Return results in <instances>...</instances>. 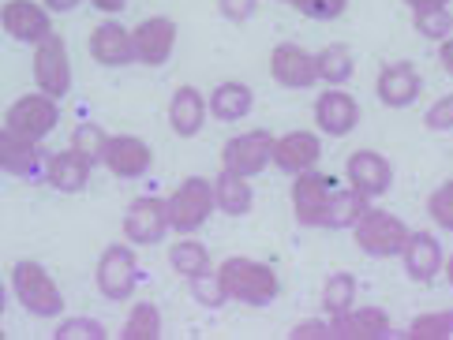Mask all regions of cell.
<instances>
[{
  "instance_id": "484cf974",
  "label": "cell",
  "mask_w": 453,
  "mask_h": 340,
  "mask_svg": "<svg viewBox=\"0 0 453 340\" xmlns=\"http://www.w3.org/2000/svg\"><path fill=\"white\" fill-rule=\"evenodd\" d=\"M214 199H218L221 214L244 217V214H251V206H255V191L248 184V176H236L229 169H221V176L214 180Z\"/></svg>"
},
{
  "instance_id": "d6986e66",
  "label": "cell",
  "mask_w": 453,
  "mask_h": 340,
  "mask_svg": "<svg viewBox=\"0 0 453 340\" xmlns=\"http://www.w3.org/2000/svg\"><path fill=\"white\" fill-rule=\"evenodd\" d=\"M401 262H404V273H409L416 284H431L446 266L442 243L431 232H412L409 243H404V251H401Z\"/></svg>"
},
{
  "instance_id": "cb8c5ba5",
  "label": "cell",
  "mask_w": 453,
  "mask_h": 340,
  "mask_svg": "<svg viewBox=\"0 0 453 340\" xmlns=\"http://www.w3.org/2000/svg\"><path fill=\"white\" fill-rule=\"evenodd\" d=\"M90 161L79 154V150H60L50 157V165H45V180H50L57 191L64 194H75L90 184Z\"/></svg>"
},
{
  "instance_id": "e0dca14e",
  "label": "cell",
  "mask_w": 453,
  "mask_h": 340,
  "mask_svg": "<svg viewBox=\"0 0 453 340\" xmlns=\"http://www.w3.org/2000/svg\"><path fill=\"white\" fill-rule=\"evenodd\" d=\"M419 90H424V79L412 68L409 60H397V64H386L379 72V83H375V94L386 109H409Z\"/></svg>"
},
{
  "instance_id": "ba28073f",
  "label": "cell",
  "mask_w": 453,
  "mask_h": 340,
  "mask_svg": "<svg viewBox=\"0 0 453 340\" xmlns=\"http://www.w3.org/2000/svg\"><path fill=\"white\" fill-rule=\"evenodd\" d=\"M35 83L50 97H64L72 90V57L60 34L35 45Z\"/></svg>"
},
{
  "instance_id": "f35d334b",
  "label": "cell",
  "mask_w": 453,
  "mask_h": 340,
  "mask_svg": "<svg viewBox=\"0 0 453 340\" xmlns=\"http://www.w3.org/2000/svg\"><path fill=\"white\" fill-rule=\"evenodd\" d=\"M424 124H427V132H453V94L439 97V102L427 109Z\"/></svg>"
},
{
  "instance_id": "b9f144b4",
  "label": "cell",
  "mask_w": 453,
  "mask_h": 340,
  "mask_svg": "<svg viewBox=\"0 0 453 340\" xmlns=\"http://www.w3.org/2000/svg\"><path fill=\"white\" fill-rule=\"evenodd\" d=\"M439 60H442V72L453 79V34L446 42H439Z\"/></svg>"
},
{
  "instance_id": "603a6c76",
  "label": "cell",
  "mask_w": 453,
  "mask_h": 340,
  "mask_svg": "<svg viewBox=\"0 0 453 340\" xmlns=\"http://www.w3.org/2000/svg\"><path fill=\"white\" fill-rule=\"evenodd\" d=\"M0 169L8 176H35L42 169V150L35 139L15 135V132H0Z\"/></svg>"
},
{
  "instance_id": "ffe728a7",
  "label": "cell",
  "mask_w": 453,
  "mask_h": 340,
  "mask_svg": "<svg viewBox=\"0 0 453 340\" xmlns=\"http://www.w3.org/2000/svg\"><path fill=\"white\" fill-rule=\"evenodd\" d=\"M322 157V142L315 132H288L273 142V165L288 176H300V172H311Z\"/></svg>"
},
{
  "instance_id": "83f0119b",
  "label": "cell",
  "mask_w": 453,
  "mask_h": 340,
  "mask_svg": "<svg viewBox=\"0 0 453 340\" xmlns=\"http://www.w3.org/2000/svg\"><path fill=\"white\" fill-rule=\"evenodd\" d=\"M367 194H360L356 187H345L330 194V209H326V229H352L356 221H360L367 214Z\"/></svg>"
},
{
  "instance_id": "8fae6325",
  "label": "cell",
  "mask_w": 453,
  "mask_h": 340,
  "mask_svg": "<svg viewBox=\"0 0 453 340\" xmlns=\"http://www.w3.org/2000/svg\"><path fill=\"white\" fill-rule=\"evenodd\" d=\"M0 23H4V34L23 45H42L45 38H53L50 8L35 4V0H8L4 11H0Z\"/></svg>"
},
{
  "instance_id": "8d00e7d4",
  "label": "cell",
  "mask_w": 453,
  "mask_h": 340,
  "mask_svg": "<svg viewBox=\"0 0 453 340\" xmlns=\"http://www.w3.org/2000/svg\"><path fill=\"white\" fill-rule=\"evenodd\" d=\"M53 336L57 340H105L109 333L102 321H94V318H64Z\"/></svg>"
},
{
  "instance_id": "44dd1931",
  "label": "cell",
  "mask_w": 453,
  "mask_h": 340,
  "mask_svg": "<svg viewBox=\"0 0 453 340\" xmlns=\"http://www.w3.org/2000/svg\"><path fill=\"white\" fill-rule=\"evenodd\" d=\"M334 340H379L390 333V314L382 306H349L345 314L330 318Z\"/></svg>"
},
{
  "instance_id": "836d02e7",
  "label": "cell",
  "mask_w": 453,
  "mask_h": 340,
  "mask_svg": "<svg viewBox=\"0 0 453 340\" xmlns=\"http://www.w3.org/2000/svg\"><path fill=\"white\" fill-rule=\"evenodd\" d=\"M105 146H109V135L102 132L98 124H79L75 135H72V150L83 154L90 165H102L105 161Z\"/></svg>"
},
{
  "instance_id": "4fadbf2b",
  "label": "cell",
  "mask_w": 453,
  "mask_h": 340,
  "mask_svg": "<svg viewBox=\"0 0 453 340\" xmlns=\"http://www.w3.org/2000/svg\"><path fill=\"white\" fill-rule=\"evenodd\" d=\"M102 165L117 176V180H139L154 165V150L139 135H109L105 161Z\"/></svg>"
},
{
  "instance_id": "9a60e30c",
  "label": "cell",
  "mask_w": 453,
  "mask_h": 340,
  "mask_svg": "<svg viewBox=\"0 0 453 340\" xmlns=\"http://www.w3.org/2000/svg\"><path fill=\"white\" fill-rule=\"evenodd\" d=\"M132 38H135V60L147 64V68H161L176 49V23L169 15H150V19H142L132 30Z\"/></svg>"
},
{
  "instance_id": "7402d4cb",
  "label": "cell",
  "mask_w": 453,
  "mask_h": 340,
  "mask_svg": "<svg viewBox=\"0 0 453 340\" xmlns=\"http://www.w3.org/2000/svg\"><path fill=\"white\" fill-rule=\"evenodd\" d=\"M206 112H210V102L196 90V87H176L173 102H169V124L173 132L180 139H196L206 124Z\"/></svg>"
},
{
  "instance_id": "7a4b0ae2",
  "label": "cell",
  "mask_w": 453,
  "mask_h": 340,
  "mask_svg": "<svg viewBox=\"0 0 453 340\" xmlns=\"http://www.w3.org/2000/svg\"><path fill=\"white\" fill-rule=\"evenodd\" d=\"M12 291L27 306V314L35 318H57L64 311V296L53 281V273L42 262H35V258H19L12 266Z\"/></svg>"
},
{
  "instance_id": "f546056e",
  "label": "cell",
  "mask_w": 453,
  "mask_h": 340,
  "mask_svg": "<svg viewBox=\"0 0 453 340\" xmlns=\"http://www.w3.org/2000/svg\"><path fill=\"white\" fill-rule=\"evenodd\" d=\"M352 303H356V277L352 273H330V281L322 284V311L334 318L345 314Z\"/></svg>"
},
{
  "instance_id": "74e56055",
  "label": "cell",
  "mask_w": 453,
  "mask_h": 340,
  "mask_svg": "<svg viewBox=\"0 0 453 340\" xmlns=\"http://www.w3.org/2000/svg\"><path fill=\"white\" fill-rule=\"evenodd\" d=\"M300 15H307V19H319V23H326V19H337L345 8H349V0H288Z\"/></svg>"
},
{
  "instance_id": "52a82bcc",
  "label": "cell",
  "mask_w": 453,
  "mask_h": 340,
  "mask_svg": "<svg viewBox=\"0 0 453 340\" xmlns=\"http://www.w3.org/2000/svg\"><path fill=\"white\" fill-rule=\"evenodd\" d=\"M273 139L270 132H263V127H255V132H244V135H236L225 142V150H221V165L236 172V176H258L270 161H273Z\"/></svg>"
},
{
  "instance_id": "e575fe53",
  "label": "cell",
  "mask_w": 453,
  "mask_h": 340,
  "mask_svg": "<svg viewBox=\"0 0 453 340\" xmlns=\"http://www.w3.org/2000/svg\"><path fill=\"white\" fill-rule=\"evenodd\" d=\"M191 284V296H196V303H203V306H225V299H229V291H225V284H221V277L218 273H199V277H191L188 281Z\"/></svg>"
},
{
  "instance_id": "d6a6232c",
  "label": "cell",
  "mask_w": 453,
  "mask_h": 340,
  "mask_svg": "<svg viewBox=\"0 0 453 340\" xmlns=\"http://www.w3.org/2000/svg\"><path fill=\"white\" fill-rule=\"evenodd\" d=\"M409 340H453V311H431L412 318Z\"/></svg>"
},
{
  "instance_id": "7bdbcfd3",
  "label": "cell",
  "mask_w": 453,
  "mask_h": 340,
  "mask_svg": "<svg viewBox=\"0 0 453 340\" xmlns=\"http://www.w3.org/2000/svg\"><path fill=\"white\" fill-rule=\"evenodd\" d=\"M42 4L50 8V11H75L83 0H42Z\"/></svg>"
},
{
  "instance_id": "f1b7e54d",
  "label": "cell",
  "mask_w": 453,
  "mask_h": 340,
  "mask_svg": "<svg viewBox=\"0 0 453 340\" xmlns=\"http://www.w3.org/2000/svg\"><path fill=\"white\" fill-rule=\"evenodd\" d=\"M169 266L180 273V277H199V273H206L210 269V251L203 247L199 239H180V243H173L169 247Z\"/></svg>"
},
{
  "instance_id": "3957f363",
  "label": "cell",
  "mask_w": 453,
  "mask_h": 340,
  "mask_svg": "<svg viewBox=\"0 0 453 340\" xmlns=\"http://www.w3.org/2000/svg\"><path fill=\"white\" fill-rule=\"evenodd\" d=\"M352 236H356V247L371 258H397L412 232L397 214H390V209L367 206V214L352 224Z\"/></svg>"
},
{
  "instance_id": "4316f807",
  "label": "cell",
  "mask_w": 453,
  "mask_h": 340,
  "mask_svg": "<svg viewBox=\"0 0 453 340\" xmlns=\"http://www.w3.org/2000/svg\"><path fill=\"white\" fill-rule=\"evenodd\" d=\"M315 64H319V83L326 87H345L352 72H356V60H352V49L349 45H326L315 53Z\"/></svg>"
},
{
  "instance_id": "d4e9b609",
  "label": "cell",
  "mask_w": 453,
  "mask_h": 340,
  "mask_svg": "<svg viewBox=\"0 0 453 340\" xmlns=\"http://www.w3.org/2000/svg\"><path fill=\"white\" fill-rule=\"evenodd\" d=\"M251 105H255V94L244 83H218L210 90V117L221 120V124L244 120L251 112Z\"/></svg>"
},
{
  "instance_id": "ee69618b",
  "label": "cell",
  "mask_w": 453,
  "mask_h": 340,
  "mask_svg": "<svg viewBox=\"0 0 453 340\" xmlns=\"http://www.w3.org/2000/svg\"><path fill=\"white\" fill-rule=\"evenodd\" d=\"M90 4L98 8V11H109V15H112V11H120V8L127 4V0H90Z\"/></svg>"
},
{
  "instance_id": "9c48e42d",
  "label": "cell",
  "mask_w": 453,
  "mask_h": 340,
  "mask_svg": "<svg viewBox=\"0 0 453 340\" xmlns=\"http://www.w3.org/2000/svg\"><path fill=\"white\" fill-rule=\"evenodd\" d=\"M334 180L322 172H300L293 184V214L303 229H326V209H330Z\"/></svg>"
},
{
  "instance_id": "60d3db41",
  "label": "cell",
  "mask_w": 453,
  "mask_h": 340,
  "mask_svg": "<svg viewBox=\"0 0 453 340\" xmlns=\"http://www.w3.org/2000/svg\"><path fill=\"white\" fill-rule=\"evenodd\" d=\"M218 8L229 23H248L255 15V8H258V0H218Z\"/></svg>"
},
{
  "instance_id": "ac0fdd59",
  "label": "cell",
  "mask_w": 453,
  "mask_h": 340,
  "mask_svg": "<svg viewBox=\"0 0 453 340\" xmlns=\"http://www.w3.org/2000/svg\"><path fill=\"white\" fill-rule=\"evenodd\" d=\"M90 57L102 64V68H124V64L135 60V38L132 30L120 26L117 19L98 23L90 30Z\"/></svg>"
},
{
  "instance_id": "f6af8a7d",
  "label": "cell",
  "mask_w": 453,
  "mask_h": 340,
  "mask_svg": "<svg viewBox=\"0 0 453 340\" xmlns=\"http://www.w3.org/2000/svg\"><path fill=\"white\" fill-rule=\"evenodd\" d=\"M404 4H409L412 11H419V8H446L449 0H404Z\"/></svg>"
},
{
  "instance_id": "1f68e13d",
  "label": "cell",
  "mask_w": 453,
  "mask_h": 340,
  "mask_svg": "<svg viewBox=\"0 0 453 340\" xmlns=\"http://www.w3.org/2000/svg\"><path fill=\"white\" fill-rule=\"evenodd\" d=\"M412 26L419 38L446 42L453 34V15H449V8H419V11H412Z\"/></svg>"
},
{
  "instance_id": "4dcf8cb0",
  "label": "cell",
  "mask_w": 453,
  "mask_h": 340,
  "mask_svg": "<svg viewBox=\"0 0 453 340\" xmlns=\"http://www.w3.org/2000/svg\"><path fill=\"white\" fill-rule=\"evenodd\" d=\"M124 340H157L161 336V311L154 303H135L124 321Z\"/></svg>"
},
{
  "instance_id": "30bf717a",
  "label": "cell",
  "mask_w": 453,
  "mask_h": 340,
  "mask_svg": "<svg viewBox=\"0 0 453 340\" xmlns=\"http://www.w3.org/2000/svg\"><path fill=\"white\" fill-rule=\"evenodd\" d=\"M173 229L169 221V202L165 199H135L124 214V236L127 243H139V247H150V243H161L165 232Z\"/></svg>"
},
{
  "instance_id": "8992f818",
  "label": "cell",
  "mask_w": 453,
  "mask_h": 340,
  "mask_svg": "<svg viewBox=\"0 0 453 340\" xmlns=\"http://www.w3.org/2000/svg\"><path fill=\"white\" fill-rule=\"evenodd\" d=\"M57 124H60V109H57V97H50V94H23L19 102H12L8 112H4L8 132L27 135L35 142L53 135Z\"/></svg>"
},
{
  "instance_id": "277c9868",
  "label": "cell",
  "mask_w": 453,
  "mask_h": 340,
  "mask_svg": "<svg viewBox=\"0 0 453 340\" xmlns=\"http://www.w3.org/2000/svg\"><path fill=\"white\" fill-rule=\"evenodd\" d=\"M169 221H173V232L180 236H191L199 232L203 224L210 221V214L218 209V199H214V180L206 176H188V180L169 194Z\"/></svg>"
},
{
  "instance_id": "5bb4252c",
  "label": "cell",
  "mask_w": 453,
  "mask_h": 340,
  "mask_svg": "<svg viewBox=\"0 0 453 340\" xmlns=\"http://www.w3.org/2000/svg\"><path fill=\"white\" fill-rule=\"evenodd\" d=\"M345 176H349V187L367 194V199H382L394 184V165L379 150H356L345 161Z\"/></svg>"
},
{
  "instance_id": "ab89813d",
  "label": "cell",
  "mask_w": 453,
  "mask_h": 340,
  "mask_svg": "<svg viewBox=\"0 0 453 340\" xmlns=\"http://www.w3.org/2000/svg\"><path fill=\"white\" fill-rule=\"evenodd\" d=\"M293 340H334V329L330 321H319V318H307L300 321V326H293V333H288Z\"/></svg>"
},
{
  "instance_id": "2e32d148",
  "label": "cell",
  "mask_w": 453,
  "mask_h": 340,
  "mask_svg": "<svg viewBox=\"0 0 453 340\" xmlns=\"http://www.w3.org/2000/svg\"><path fill=\"white\" fill-rule=\"evenodd\" d=\"M315 124L322 135L345 139L352 127L360 124V105H356V97L345 94L342 87H330L326 94H319V102H315Z\"/></svg>"
},
{
  "instance_id": "bcb514c9",
  "label": "cell",
  "mask_w": 453,
  "mask_h": 340,
  "mask_svg": "<svg viewBox=\"0 0 453 340\" xmlns=\"http://www.w3.org/2000/svg\"><path fill=\"white\" fill-rule=\"evenodd\" d=\"M442 269H446V281H449V288H453V254H449V262H446Z\"/></svg>"
},
{
  "instance_id": "5b68a950",
  "label": "cell",
  "mask_w": 453,
  "mask_h": 340,
  "mask_svg": "<svg viewBox=\"0 0 453 340\" xmlns=\"http://www.w3.org/2000/svg\"><path fill=\"white\" fill-rule=\"evenodd\" d=\"M98 291L112 303H124L135 296V284H139V262H135V251L124 247V243H112V247L102 251L98 258Z\"/></svg>"
},
{
  "instance_id": "d590c367",
  "label": "cell",
  "mask_w": 453,
  "mask_h": 340,
  "mask_svg": "<svg viewBox=\"0 0 453 340\" xmlns=\"http://www.w3.org/2000/svg\"><path fill=\"white\" fill-rule=\"evenodd\" d=\"M427 214H431V221L439 224V229L453 232V180H446V184H439V187L431 191Z\"/></svg>"
},
{
  "instance_id": "7c38bea8",
  "label": "cell",
  "mask_w": 453,
  "mask_h": 340,
  "mask_svg": "<svg viewBox=\"0 0 453 340\" xmlns=\"http://www.w3.org/2000/svg\"><path fill=\"white\" fill-rule=\"evenodd\" d=\"M270 75L273 83H281L288 90H307L319 83V64H315V53H307L303 45H293V42H281L273 45L270 53Z\"/></svg>"
},
{
  "instance_id": "6da1fadb",
  "label": "cell",
  "mask_w": 453,
  "mask_h": 340,
  "mask_svg": "<svg viewBox=\"0 0 453 340\" xmlns=\"http://www.w3.org/2000/svg\"><path fill=\"white\" fill-rule=\"evenodd\" d=\"M218 277L229 291V299L236 303H248V306H266L278 299V273H273L266 262H255V258H244V254H233L225 258L218 266Z\"/></svg>"
}]
</instances>
